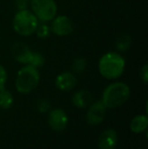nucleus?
I'll use <instances>...</instances> for the list:
<instances>
[{
  "label": "nucleus",
  "mask_w": 148,
  "mask_h": 149,
  "mask_svg": "<svg viewBox=\"0 0 148 149\" xmlns=\"http://www.w3.org/2000/svg\"><path fill=\"white\" fill-rule=\"evenodd\" d=\"M125 66V59L121 54L116 52H108L104 54L99 61V74L109 80L119 78L124 73Z\"/></svg>",
  "instance_id": "f257e3e1"
},
{
  "label": "nucleus",
  "mask_w": 148,
  "mask_h": 149,
  "mask_svg": "<svg viewBox=\"0 0 148 149\" xmlns=\"http://www.w3.org/2000/svg\"><path fill=\"white\" fill-rule=\"evenodd\" d=\"M130 97V87L124 82H114L108 85L103 92L101 102L108 109L123 106Z\"/></svg>",
  "instance_id": "f03ea898"
},
{
  "label": "nucleus",
  "mask_w": 148,
  "mask_h": 149,
  "mask_svg": "<svg viewBox=\"0 0 148 149\" xmlns=\"http://www.w3.org/2000/svg\"><path fill=\"white\" fill-rule=\"evenodd\" d=\"M40 22L33 11L20 9L14 14L12 19V28L14 31L22 37H30L34 35Z\"/></svg>",
  "instance_id": "7ed1b4c3"
},
{
  "label": "nucleus",
  "mask_w": 148,
  "mask_h": 149,
  "mask_svg": "<svg viewBox=\"0 0 148 149\" xmlns=\"http://www.w3.org/2000/svg\"><path fill=\"white\" fill-rule=\"evenodd\" d=\"M40 82V73L36 67L24 65L17 72L15 79V88L19 93L28 94L37 88Z\"/></svg>",
  "instance_id": "20e7f679"
},
{
  "label": "nucleus",
  "mask_w": 148,
  "mask_h": 149,
  "mask_svg": "<svg viewBox=\"0 0 148 149\" xmlns=\"http://www.w3.org/2000/svg\"><path fill=\"white\" fill-rule=\"evenodd\" d=\"M10 52L14 60L19 62L20 64L32 65L36 68H40L45 64V58L42 54L31 51L26 44L20 42L14 43L10 49Z\"/></svg>",
  "instance_id": "39448f33"
},
{
  "label": "nucleus",
  "mask_w": 148,
  "mask_h": 149,
  "mask_svg": "<svg viewBox=\"0 0 148 149\" xmlns=\"http://www.w3.org/2000/svg\"><path fill=\"white\" fill-rule=\"evenodd\" d=\"M30 5L33 13L41 22H49L57 15L55 0H31Z\"/></svg>",
  "instance_id": "423d86ee"
},
{
  "label": "nucleus",
  "mask_w": 148,
  "mask_h": 149,
  "mask_svg": "<svg viewBox=\"0 0 148 149\" xmlns=\"http://www.w3.org/2000/svg\"><path fill=\"white\" fill-rule=\"evenodd\" d=\"M51 31L58 37H67L74 31V24L67 15H56L51 20Z\"/></svg>",
  "instance_id": "0eeeda50"
},
{
  "label": "nucleus",
  "mask_w": 148,
  "mask_h": 149,
  "mask_svg": "<svg viewBox=\"0 0 148 149\" xmlns=\"http://www.w3.org/2000/svg\"><path fill=\"white\" fill-rule=\"evenodd\" d=\"M107 108L101 100L93 102L90 104L86 113V122L90 126H97L104 121L107 113Z\"/></svg>",
  "instance_id": "6e6552de"
},
{
  "label": "nucleus",
  "mask_w": 148,
  "mask_h": 149,
  "mask_svg": "<svg viewBox=\"0 0 148 149\" xmlns=\"http://www.w3.org/2000/svg\"><path fill=\"white\" fill-rule=\"evenodd\" d=\"M48 124L54 131H62L67 127L68 116L62 109H55L49 113Z\"/></svg>",
  "instance_id": "1a4fd4ad"
},
{
  "label": "nucleus",
  "mask_w": 148,
  "mask_h": 149,
  "mask_svg": "<svg viewBox=\"0 0 148 149\" xmlns=\"http://www.w3.org/2000/svg\"><path fill=\"white\" fill-rule=\"evenodd\" d=\"M118 144V135L113 129H107L101 132L99 137V149H115Z\"/></svg>",
  "instance_id": "9d476101"
},
{
  "label": "nucleus",
  "mask_w": 148,
  "mask_h": 149,
  "mask_svg": "<svg viewBox=\"0 0 148 149\" xmlns=\"http://www.w3.org/2000/svg\"><path fill=\"white\" fill-rule=\"evenodd\" d=\"M55 84L62 91H70L76 86L77 79L71 72H62L56 77Z\"/></svg>",
  "instance_id": "9b49d317"
},
{
  "label": "nucleus",
  "mask_w": 148,
  "mask_h": 149,
  "mask_svg": "<svg viewBox=\"0 0 148 149\" xmlns=\"http://www.w3.org/2000/svg\"><path fill=\"white\" fill-rule=\"evenodd\" d=\"M91 102H92V95L88 90H78L72 95V104L78 109H84L90 106Z\"/></svg>",
  "instance_id": "f8f14e48"
},
{
  "label": "nucleus",
  "mask_w": 148,
  "mask_h": 149,
  "mask_svg": "<svg viewBox=\"0 0 148 149\" xmlns=\"http://www.w3.org/2000/svg\"><path fill=\"white\" fill-rule=\"evenodd\" d=\"M148 126V118L146 115H138L134 117L130 123V129L132 132L136 134L142 133L147 129Z\"/></svg>",
  "instance_id": "ddd939ff"
},
{
  "label": "nucleus",
  "mask_w": 148,
  "mask_h": 149,
  "mask_svg": "<svg viewBox=\"0 0 148 149\" xmlns=\"http://www.w3.org/2000/svg\"><path fill=\"white\" fill-rule=\"evenodd\" d=\"M13 102L14 100L11 92L4 87H1L0 88V109H3V110L10 109L13 104Z\"/></svg>",
  "instance_id": "4468645a"
},
{
  "label": "nucleus",
  "mask_w": 148,
  "mask_h": 149,
  "mask_svg": "<svg viewBox=\"0 0 148 149\" xmlns=\"http://www.w3.org/2000/svg\"><path fill=\"white\" fill-rule=\"evenodd\" d=\"M131 45H132V39L128 35H122L117 39L116 47L119 51L126 52L127 50H129Z\"/></svg>",
  "instance_id": "2eb2a0df"
},
{
  "label": "nucleus",
  "mask_w": 148,
  "mask_h": 149,
  "mask_svg": "<svg viewBox=\"0 0 148 149\" xmlns=\"http://www.w3.org/2000/svg\"><path fill=\"white\" fill-rule=\"evenodd\" d=\"M87 67V61L85 58L83 57H78L76 59H74V61L72 62V71L73 73H76V74H80V73L84 72L85 69Z\"/></svg>",
  "instance_id": "dca6fc26"
},
{
  "label": "nucleus",
  "mask_w": 148,
  "mask_h": 149,
  "mask_svg": "<svg viewBox=\"0 0 148 149\" xmlns=\"http://www.w3.org/2000/svg\"><path fill=\"white\" fill-rule=\"evenodd\" d=\"M51 28L49 24H47V22H42L41 24H39L36 31H35V33L39 39H47L51 35Z\"/></svg>",
  "instance_id": "f3484780"
},
{
  "label": "nucleus",
  "mask_w": 148,
  "mask_h": 149,
  "mask_svg": "<svg viewBox=\"0 0 148 149\" xmlns=\"http://www.w3.org/2000/svg\"><path fill=\"white\" fill-rule=\"evenodd\" d=\"M37 108L40 113H47L51 109V104H50L49 100H45V98H42V100H40L38 102Z\"/></svg>",
  "instance_id": "a211bd4d"
},
{
  "label": "nucleus",
  "mask_w": 148,
  "mask_h": 149,
  "mask_svg": "<svg viewBox=\"0 0 148 149\" xmlns=\"http://www.w3.org/2000/svg\"><path fill=\"white\" fill-rule=\"evenodd\" d=\"M6 81H7V72L5 68L0 64V88L5 86Z\"/></svg>",
  "instance_id": "6ab92c4d"
},
{
  "label": "nucleus",
  "mask_w": 148,
  "mask_h": 149,
  "mask_svg": "<svg viewBox=\"0 0 148 149\" xmlns=\"http://www.w3.org/2000/svg\"><path fill=\"white\" fill-rule=\"evenodd\" d=\"M140 77H141V79H142L143 83L146 84V83L148 82V64L147 63H145V64L142 66V68H141Z\"/></svg>",
  "instance_id": "aec40b11"
},
{
  "label": "nucleus",
  "mask_w": 148,
  "mask_h": 149,
  "mask_svg": "<svg viewBox=\"0 0 148 149\" xmlns=\"http://www.w3.org/2000/svg\"><path fill=\"white\" fill-rule=\"evenodd\" d=\"M31 0H15V5L18 8V10L20 9H26L30 4Z\"/></svg>",
  "instance_id": "412c9836"
}]
</instances>
